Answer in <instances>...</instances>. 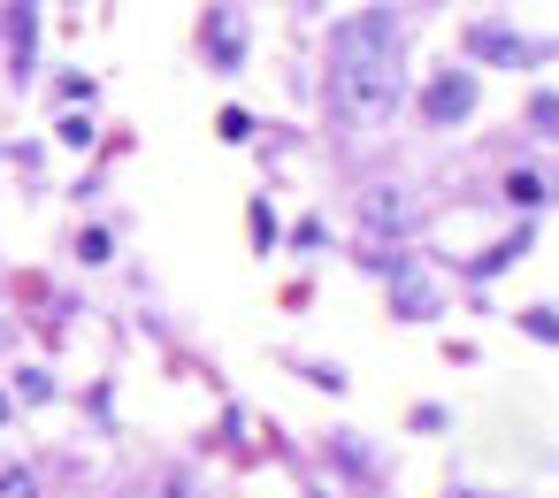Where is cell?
Here are the masks:
<instances>
[{
  "label": "cell",
  "mask_w": 559,
  "mask_h": 498,
  "mask_svg": "<svg viewBox=\"0 0 559 498\" xmlns=\"http://www.w3.org/2000/svg\"><path fill=\"white\" fill-rule=\"evenodd\" d=\"M406 85V55H399V16H353L337 32V70H330V100L353 131H383Z\"/></svg>",
  "instance_id": "6da1fadb"
},
{
  "label": "cell",
  "mask_w": 559,
  "mask_h": 498,
  "mask_svg": "<svg viewBox=\"0 0 559 498\" xmlns=\"http://www.w3.org/2000/svg\"><path fill=\"white\" fill-rule=\"evenodd\" d=\"M360 223H368L376 238H399V230L414 223V192H406V185H368V192H360Z\"/></svg>",
  "instance_id": "7a4b0ae2"
},
{
  "label": "cell",
  "mask_w": 559,
  "mask_h": 498,
  "mask_svg": "<svg viewBox=\"0 0 559 498\" xmlns=\"http://www.w3.org/2000/svg\"><path fill=\"white\" fill-rule=\"evenodd\" d=\"M467 108H475V78H467V70H444V78L429 85V100H421L429 123H460Z\"/></svg>",
  "instance_id": "3957f363"
},
{
  "label": "cell",
  "mask_w": 559,
  "mask_h": 498,
  "mask_svg": "<svg viewBox=\"0 0 559 498\" xmlns=\"http://www.w3.org/2000/svg\"><path fill=\"white\" fill-rule=\"evenodd\" d=\"M467 47H475V55H498V62H521V70L536 62V47H528V39H513L506 24H475V32H467Z\"/></svg>",
  "instance_id": "277c9868"
},
{
  "label": "cell",
  "mask_w": 559,
  "mask_h": 498,
  "mask_svg": "<svg viewBox=\"0 0 559 498\" xmlns=\"http://www.w3.org/2000/svg\"><path fill=\"white\" fill-rule=\"evenodd\" d=\"M399 315H437V284L414 276V269H399Z\"/></svg>",
  "instance_id": "5b68a950"
},
{
  "label": "cell",
  "mask_w": 559,
  "mask_h": 498,
  "mask_svg": "<svg viewBox=\"0 0 559 498\" xmlns=\"http://www.w3.org/2000/svg\"><path fill=\"white\" fill-rule=\"evenodd\" d=\"M16 70H32V0H16Z\"/></svg>",
  "instance_id": "8992f818"
},
{
  "label": "cell",
  "mask_w": 559,
  "mask_h": 498,
  "mask_svg": "<svg viewBox=\"0 0 559 498\" xmlns=\"http://www.w3.org/2000/svg\"><path fill=\"white\" fill-rule=\"evenodd\" d=\"M506 200H513V208H536V200H544V185L521 169V177H506Z\"/></svg>",
  "instance_id": "52a82bcc"
},
{
  "label": "cell",
  "mask_w": 559,
  "mask_h": 498,
  "mask_svg": "<svg viewBox=\"0 0 559 498\" xmlns=\"http://www.w3.org/2000/svg\"><path fill=\"white\" fill-rule=\"evenodd\" d=\"M0 498H39V483L24 467H0Z\"/></svg>",
  "instance_id": "ba28073f"
},
{
  "label": "cell",
  "mask_w": 559,
  "mask_h": 498,
  "mask_svg": "<svg viewBox=\"0 0 559 498\" xmlns=\"http://www.w3.org/2000/svg\"><path fill=\"white\" fill-rule=\"evenodd\" d=\"M521 330H528V337H551L559 322H551V307H528V315H521Z\"/></svg>",
  "instance_id": "9c48e42d"
},
{
  "label": "cell",
  "mask_w": 559,
  "mask_h": 498,
  "mask_svg": "<svg viewBox=\"0 0 559 498\" xmlns=\"http://www.w3.org/2000/svg\"><path fill=\"white\" fill-rule=\"evenodd\" d=\"M9 406H16V399H9V391H0V422H9Z\"/></svg>",
  "instance_id": "30bf717a"
}]
</instances>
